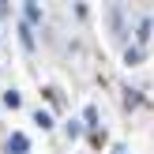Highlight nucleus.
<instances>
[{"label":"nucleus","instance_id":"3","mask_svg":"<svg viewBox=\"0 0 154 154\" xmlns=\"http://www.w3.org/2000/svg\"><path fill=\"white\" fill-rule=\"evenodd\" d=\"M19 38H23V45H26V49H34V34H30V26H26V23L19 26Z\"/></svg>","mask_w":154,"mask_h":154},{"label":"nucleus","instance_id":"4","mask_svg":"<svg viewBox=\"0 0 154 154\" xmlns=\"http://www.w3.org/2000/svg\"><path fill=\"white\" fill-rule=\"evenodd\" d=\"M34 124H42V128H53V117H49V113H42V109H38V113H34Z\"/></svg>","mask_w":154,"mask_h":154},{"label":"nucleus","instance_id":"5","mask_svg":"<svg viewBox=\"0 0 154 154\" xmlns=\"http://www.w3.org/2000/svg\"><path fill=\"white\" fill-rule=\"evenodd\" d=\"M19 102H23V98L15 94V90H8V94H4V105H8V109H15V105H19Z\"/></svg>","mask_w":154,"mask_h":154},{"label":"nucleus","instance_id":"1","mask_svg":"<svg viewBox=\"0 0 154 154\" xmlns=\"http://www.w3.org/2000/svg\"><path fill=\"white\" fill-rule=\"evenodd\" d=\"M8 150H11V154H26V150H30V139H26L23 132H15L11 139H8Z\"/></svg>","mask_w":154,"mask_h":154},{"label":"nucleus","instance_id":"2","mask_svg":"<svg viewBox=\"0 0 154 154\" xmlns=\"http://www.w3.org/2000/svg\"><path fill=\"white\" fill-rule=\"evenodd\" d=\"M30 23H42V8L38 4H26V26Z\"/></svg>","mask_w":154,"mask_h":154}]
</instances>
